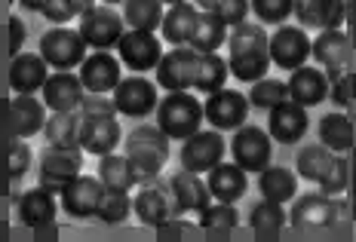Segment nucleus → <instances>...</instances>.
Masks as SVG:
<instances>
[{
	"label": "nucleus",
	"mask_w": 356,
	"mask_h": 242,
	"mask_svg": "<svg viewBox=\"0 0 356 242\" xmlns=\"http://www.w3.org/2000/svg\"><path fill=\"white\" fill-rule=\"evenodd\" d=\"M227 68L243 83H255L270 71V34L261 25L240 21L227 34Z\"/></svg>",
	"instance_id": "1"
},
{
	"label": "nucleus",
	"mask_w": 356,
	"mask_h": 242,
	"mask_svg": "<svg viewBox=\"0 0 356 242\" xmlns=\"http://www.w3.org/2000/svg\"><path fill=\"white\" fill-rule=\"evenodd\" d=\"M120 138L123 132L117 123L114 98H102L99 92L86 95L80 101V148L95 157H105V153H114Z\"/></svg>",
	"instance_id": "2"
},
{
	"label": "nucleus",
	"mask_w": 356,
	"mask_h": 242,
	"mask_svg": "<svg viewBox=\"0 0 356 242\" xmlns=\"http://www.w3.org/2000/svg\"><path fill=\"white\" fill-rule=\"evenodd\" d=\"M126 159L132 166L136 184L157 178L169 159V138L160 132V126H136L126 138Z\"/></svg>",
	"instance_id": "3"
},
{
	"label": "nucleus",
	"mask_w": 356,
	"mask_h": 242,
	"mask_svg": "<svg viewBox=\"0 0 356 242\" xmlns=\"http://www.w3.org/2000/svg\"><path fill=\"white\" fill-rule=\"evenodd\" d=\"M157 126L160 132L169 138V141H184L191 138L197 129H203V101L194 98L188 92H169L160 98L157 105Z\"/></svg>",
	"instance_id": "4"
},
{
	"label": "nucleus",
	"mask_w": 356,
	"mask_h": 242,
	"mask_svg": "<svg viewBox=\"0 0 356 242\" xmlns=\"http://www.w3.org/2000/svg\"><path fill=\"white\" fill-rule=\"evenodd\" d=\"M80 172H83V150H80V144L77 148H53L49 144L40 153V163H37V178L53 193H62L74 178H80Z\"/></svg>",
	"instance_id": "5"
},
{
	"label": "nucleus",
	"mask_w": 356,
	"mask_h": 242,
	"mask_svg": "<svg viewBox=\"0 0 356 242\" xmlns=\"http://www.w3.org/2000/svg\"><path fill=\"white\" fill-rule=\"evenodd\" d=\"M132 211L138 215V221L154 227V230L163 227L166 221H172V218H178L175 196H172L169 181H160V175H157V178L138 184V193H136V200H132Z\"/></svg>",
	"instance_id": "6"
},
{
	"label": "nucleus",
	"mask_w": 356,
	"mask_h": 242,
	"mask_svg": "<svg viewBox=\"0 0 356 242\" xmlns=\"http://www.w3.org/2000/svg\"><path fill=\"white\" fill-rule=\"evenodd\" d=\"M40 55L53 71H71L80 68L86 58V40L74 28H53L40 37Z\"/></svg>",
	"instance_id": "7"
},
{
	"label": "nucleus",
	"mask_w": 356,
	"mask_h": 242,
	"mask_svg": "<svg viewBox=\"0 0 356 242\" xmlns=\"http://www.w3.org/2000/svg\"><path fill=\"white\" fill-rule=\"evenodd\" d=\"M231 153H234V163L243 172H261L264 166H270V153H273L270 132L252 126V123H243L240 129H234Z\"/></svg>",
	"instance_id": "8"
},
{
	"label": "nucleus",
	"mask_w": 356,
	"mask_h": 242,
	"mask_svg": "<svg viewBox=\"0 0 356 242\" xmlns=\"http://www.w3.org/2000/svg\"><path fill=\"white\" fill-rule=\"evenodd\" d=\"M227 153V141L218 129H197L191 138L181 141V168L188 172H209L225 159Z\"/></svg>",
	"instance_id": "9"
},
{
	"label": "nucleus",
	"mask_w": 356,
	"mask_h": 242,
	"mask_svg": "<svg viewBox=\"0 0 356 242\" xmlns=\"http://www.w3.org/2000/svg\"><path fill=\"white\" fill-rule=\"evenodd\" d=\"M80 37L86 40V46L92 49H111L120 43V37L126 34V25H123V16L111 6H99L95 3L89 12L80 16V25H77Z\"/></svg>",
	"instance_id": "10"
},
{
	"label": "nucleus",
	"mask_w": 356,
	"mask_h": 242,
	"mask_svg": "<svg viewBox=\"0 0 356 242\" xmlns=\"http://www.w3.org/2000/svg\"><path fill=\"white\" fill-rule=\"evenodd\" d=\"M197 62H200V53L197 49H184V46H175V49H166L160 58L157 71V86L166 92H188L194 89V80H197Z\"/></svg>",
	"instance_id": "11"
},
{
	"label": "nucleus",
	"mask_w": 356,
	"mask_h": 242,
	"mask_svg": "<svg viewBox=\"0 0 356 242\" xmlns=\"http://www.w3.org/2000/svg\"><path fill=\"white\" fill-rule=\"evenodd\" d=\"M203 116L206 123H212V129L218 132H234L246 123L249 116V98L236 89H218L209 92L203 101Z\"/></svg>",
	"instance_id": "12"
},
{
	"label": "nucleus",
	"mask_w": 356,
	"mask_h": 242,
	"mask_svg": "<svg viewBox=\"0 0 356 242\" xmlns=\"http://www.w3.org/2000/svg\"><path fill=\"white\" fill-rule=\"evenodd\" d=\"M160 105V92L157 83H151L147 77H123L114 89V107L117 114L132 116V120H142V116L154 114Z\"/></svg>",
	"instance_id": "13"
},
{
	"label": "nucleus",
	"mask_w": 356,
	"mask_h": 242,
	"mask_svg": "<svg viewBox=\"0 0 356 242\" xmlns=\"http://www.w3.org/2000/svg\"><path fill=\"white\" fill-rule=\"evenodd\" d=\"M120 49V62L132 74H145V71H154L163 58V43L154 31H138V28H129V31L117 43Z\"/></svg>",
	"instance_id": "14"
},
{
	"label": "nucleus",
	"mask_w": 356,
	"mask_h": 242,
	"mask_svg": "<svg viewBox=\"0 0 356 242\" xmlns=\"http://www.w3.org/2000/svg\"><path fill=\"white\" fill-rule=\"evenodd\" d=\"M310 58V37L298 25H280L270 34V64L283 71H295L307 64Z\"/></svg>",
	"instance_id": "15"
},
{
	"label": "nucleus",
	"mask_w": 356,
	"mask_h": 242,
	"mask_svg": "<svg viewBox=\"0 0 356 242\" xmlns=\"http://www.w3.org/2000/svg\"><path fill=\"white\" fill-rule=\"evenodd\" d=\"M289 221L295 227H329L338 221V202L332 200L329 193H323V190H307V193H301L298 200H295L292 211H289Z\"/></svg>",
	"instance_id": "16"
},
{
	"label": "nucleus",
	"mask_w": 356,
	"mask_h": 242,
	"mask_svg": "<svg viewBox=\"0 0 356 242\" xmlns=\"http://www.w3.org/2000/svg\"><path fill=\"white\" fill-rule=\"evenodd\" d=\"M310 120H307V107H301L298 101L286 98L280 105L270 107V120H267V132H270L273 141L280 144H298L307 132Z\"/></svg>",
	"instance_id": "17"
},
{
	"label": "nucleus",
	"mask_w": 356,
	"mask_h": 242,
	"mask_svg": "<svg viewBox=\"0 0 356 242\" xmlns=\"http://www.w3.org/2000/svg\"><path fill=\"white\" fill-rule=\"evenodd\" d=\"M58 196H62V209L71 218H95L102 196H105V184L99 178H92V175H80Z\"/></svg>",
	"instance_id": "18"
},
{
	"label": "nucleus",
	"mask_w": 356,
	"mask_h": 242,
	"mask_svg": "<svg viewBox=\"0 0 356 242\" xmlns=\"http://www.w3.org/2000/svg\"><path fill=\"white\" fill-rule=\"evenodd\" d=\"M120 80H123L120 62H117L108 49H95V53L86 55L83 64H80V83H83L86 92H99V95L114 92Z\"/></svg>",
	"instance_id": "19"
},
{
	"label": "nucleus",
	"mask_w": 356,
	"mask_h": 242,
	"mask_svg": "<svg viewBox=\"0 0 356 242\" xmlns=\"http://www.w3.org/2000/svg\"><path fill=\"white\" fill-rule=\"evenodd\" d=\"M49 77V64L43 62L40 53H19L13 55L10 68H6V83L16 95H34L37 89H43Z\"/></svg>",
	"instance_id": "20"
},
{
	"label": "nucleus",
	"mask_w": 356,
	"mask_h": 242,
	"mask_svg": "<svg viewBox=\"0 0 356 242\" xmlns=\"http://www.w3.org/2000/svg\"><path fill=\"white\" fill-rule=\"evenodd\" d=\"M56 193L47 190L43 184H37L25 193H19L16 200V211H19V221L31 230H40V227H49L56 221Z\"/></svg>",
	"instance_id": "21"
},
{
	"label": "nucleus",
	"mask_w": 356,
	"mask_h": 242,
	"mask_svg": "<svg viewBox=\"0 0 356 242\" xmlns=\"http://www.w3.org/2000/svg\"><path fill=\"white\" fill-rule=\"evenodd\" d=\"M40 92H43V105H47L49 111H77L80 101L86 98V89H83V83H80V77L68 74V71L49 74Z\"/></svg>",
	"instance_id": "22"
},
{
	"label": "nucleus",
	"mask_w": 356,
	"mask_h": 242,
	"mask_svg": "<svg viewBox=\"0 0 356 242\" xmlns=\"http://www.w3.org/2000/svg\"><path fill=\"white\" fill-rule=\"evenodd\" d=\"M169 187H172L178 215H188V211H197L200 215V211L212 202V193H209V187H206V181L200 178L197 172H188V168L169 175Z\"/></svg>",
	"instance_id": "23"
},
{
	"label": "nucleus",
	"mask_w": 356,
	"mask_h": 242,
	"mask_svg": "<svg viewBox=\"0 0 356 242\" xmlns=\"http://www.w3.org/2000/svg\"><path fill=\"white\" fill-rule=\"evenodd\" d=\"M289 98L298 101L301 107H314L329 98V77L314 64H301L289 77Z\"/></svg>",
	"instance_id": "24"
},
{
	"label": "nucleus",
	"mask_w": 356,
	"mask_h": 242,
	"mask_svg": "<svg viewBox=\"0 0 356 242\" xmlns=\"http://www.w3.org/2000/svg\"><path fill=\"white\" fill-rule=\"evenodd\" d=\"M295 16L301 25L320 28H341L347 19V0H295Z\"/></svg>",
	"instance_id": "25"
},
{
	"label": "nucleus",
	"mask_w": 356,
	"mask_h": 242,
	"mask_svg": "<svg viewBox=\"0 0 356 242\" xmlns=\"http://www.w3.org/2000/svg\"><path fill=\"white\" fill-rule=\"evenodd\" d=\"M206 187H209L212 200L218 202H236L240 196H246V187H249V178L236 163H225L221 159L215 168L206 172Z\"/></svg>",
	"instance_id": "26"
},
{
	"label": "nucleus",
	"mask_w": 356,
	"mask_h": 242,
	"mask_svg": "<svg viewBox=\"0 0 356 242\" xmlns=\"http://www.w3.org/2000/svg\"><path fill=\"white\" fill-rule=\"evenodd\" d=\"M47 123V105L34 95H16L10 98V132L16 138H31L43 132Z\"/></svg>",
	"instance_id": "27"
},
{
	"label": "nucleus",
	"mask_w": 356,
	"mask_h": 242,
	"mask_svg": "<svg viewBox=\"0 0 356 242\" xmlns=\"http://www.w3.org/2000/svg\"><path fill=\"white\" fill-rule=\"evenodd\" d=\"M310 55L316 58V64H323L325 71L332 68H347L350 62V37L341 28H329L316 40H310Z\"/></svg>",
	"instance_id": "28"
},
{
	"label": "nucleus",
	"mask_w": 356,
	"mask_h": 242,
	"mask_svg": "<svg viewBox=\"0 0 356 242\" xmlns=\"http://www.w3.org/2000/svg\"><path fill=\"white\" fill-rule=\"evenodd\" d=\"M197 19H200V6L197 3H175L163 12V21H160V31H163V40L172 43V46H184L191 40L197 28Z\"/></svg>",
	"instance_id": "29"
},
{
	"label": "nucleus",
	"mask_w": 356,
	"mask_h": 242,
	"mask_svg": "<svg viewBox=\"0 0 356 242\" xmlns=\"http://www.w3.org/2000/svg\"><path fill=\"white\" fill-rule=\"evenodd\" d=\"M258 190H261L264 200L273 202H289L298 196V175L289 172L286 166H264L258 172Z\"/></svg>",
	"instance_id": "30"
},
{
	"label": "nucleus",
	"mask_w": 356,
	"mask_h": 242,
	"mask_svg": "<svg viewBox=\"0 0 356 242\" xmlns=\"http://www.w3.org/2000/svg\"><path fill=\"white\" fill-rule=\"evenodd\" d=\"M43 135L53 148H77L80 144V107L77 111H53L43 123Z\"/></svg>",
	"instance_id": "31"
},
{
	"label": "nucleus",
	"mask_w": 356,
	"mask_h": 242,
	"mask_svg": "<svg viewBox=\"0 0 356 242\" xmlns=\"http://www.w3.org/2000/svg\"><path fill=\"white\" fill-rule=\"evenodd\" d=\"M225 40H227V25L218 19V12L200 10L197 28H194V34H191L188 46L197 49V53H215V49H221Z\"/></svg>",
	"instance_id": "32"
},
{
	"label": "nucleus",
	"mask_w": 356,
	"mask_h": 242,
	"mask_svg": "<svg viewBox=\"0 0 356 242\" xmlns=\"http://www.w3.org/2000/svg\"><path fill=\"white\" fill-rule=\"evenodd\" d=\"M227 74H231V68H227V58H221L218 53H200L194 89H200L203 95L225 89V83H227Z\"/></svg>",
	"instance_id": "33"
},
{
	"label": "nucleus",
	"mask_w": 356,
	"mask_h": 242,
	"mask_svg": "<svg viewBox=\"0 0 356 242\" xmlns=\"http://www.w3.org/2000/svg\"><path fill=\"white\" fill-rule=\"evenodd\" d=\"M95 178L105 184V190H123V193H129V187H136V175H132V166L129 159L117 157V153H105V157L99 159V168H95Z\"/></svg>",
	"instance_id": "34"
},
{
	"label": "nucleus",
	"mask_w": 356,
	"mask_h": 242,
	"mask_svg": "<svg viewBox=\"0 0 356 242\" xmlns=\"http://www.w3.org/2000/svg\"><path fill=\"white\" fill-rule=\"evenodd\" d=\"M123 21L138 31H157L163 21V0H123Z\"/></svg>",
	"instance_id": "35"
},
{
	"label": "nucleus",
	"mask_w": 356,
	"mask_h": 242,
	"mask_svg": "<svg viewBox=\"0 0 356 242\" xmlns=\"http://www.w3.org/2000/svg\"><path fill=\"white\" fill-rule=\"evenodd\" d=\"M320 144H325L332 153H344L353 144V126L344 114H325L320 120Z\"/></svg>",
	"instance_id": "36"
},
{
	"label": "nucleus",
	"mask_w": 356,
	"mask_h": 242,
	"mask_svg": "<svg viewBox=\"0 0 356 242\" xmlns=\"http://www.w3.org/2000/svg\"><path fill=\"white\" fill-rule=\"evenodd\" d=\"M249 224L258 236H273L289 224V215L283 211V202H273V200H261L252 205L249 211Z\"/></svg>",
	"instance_id": "37"
},
{
	"label": "nucleus",
	"mask_w": 356,
	"mask_h": 242,
	"mask_svg": "<svg viewBox=\"0 0 356 242\" xmlns=\"http://www.w3.org/2000/svg\"><path fill=\"white\" fill-rule=\"evenodd\" d=\"M240 224V211H236V202H209L203 211H200V227L206 233H231Z\"/></svg>",
	"instance_id": "38"
},
{
	"label": "nucleus",
	"mask_w": 356,
	"mask_h": 242,
	"mask_svg": "<svg viewBox=\"0 0 356 242\" xmlns=\"http://www.w3.org/2000/svg\"><path fill=\"white\" fill-rule=\"evenodd\" d=\"M332 159H335V153L325 148V144H307V148L298 150L295 168H298V175L304 181H320Z\"/></svg>",
	"instance_id": "39"
},
{
	"label": "nucleus",
	"mask_w": 356,
	"mask_h": 242,
	"mask_svg": "<svg viewBox=\"0 0 356 242\" xmlns=\"http://www.w3.org/2000/svg\"><path fill=\"white\" fill-rule=\"evenodd\" d=\"M249 98V107H258V111H270L273 105L289 98V83L277 77H261L252 83V92L246 95Z\"/></svg>",
	"instance_id": "40"
},
{
	"label": "nucleus",
	"mask_w": 356,
	"mask_h": 242,
	"mask_svg": "<svg viewBox=\"0 0 356 242\" xmlns=\"http://www.w3.org/2000/svg\"><path fill=\"white\" fill-rule=\"evenodd\" d=\"M3 163H6V172H10V178L13 181H19L22 175L31 168V148L25 144V138H6V144L3 148Z\"/></svg>",
	"instance_id": "41"
},
{
	"label": "nucleus",
	"mask_w": 356,
	"mask_h": 242,
	"mask_svg": "<svg viewBox=\"0 0 356 242\" xmlns=\"http://www.w3.org/2000/svg\"><path fill=\"white\" fill-rule=\"evenodd\" d=\"M132 211V200L129 193H123V190H105V196H102V205H99V221L105 224H120L129 218Z\"/></svg>",
	"instance_id": "42"
},
{
	"label": "nucleus",
	"mask_w": 356,
	"mask_h": 242,
	"mask_svg": "<svg viewBox=\"0 0 356 242\" xmlns=\"http://www.w3.org/2000/svg\"><path fill=\"white\" fill-rule=\"evenodd\" d=\"M249 6L261 25H283L295 12V0H249Z\"/></svg>",
	"instance_id": "43"
},
{
	"label": "nucleus",
	"mask_w": 356,
	"mask_h": 242,
	"mask_svg": "<svg viewBox=\"0 0 356 242\" xmlns=\"http://www.w3.org/2000/svg\"><path fill=\"white\" fill-rule=\"evenodd\" d=\"M95 6V0H49L47 6H43V16H47L53 25H65V21L83 16Z\"/></svg>",
	"instance_id": "44"
},
{
	"label": "nucleus",
	"mask_w": 356,
	"mask_h": 242,
	"mask_svg": "<svg viewBox=\"0 0 356 242\" xmlns=\"http://www.w3.org/2000/svg\"><path fill=\"white\" fill-rule=\"evenodd\" d=\"M347 181H350V163H347L341 153H335V159L329 163V168L323 172V178L316 181L320 184L323 193H329V196H338L341 190L347 187Z\"/></svg>",
	"instance_id": "45"
},
{
	"label": "nucleus",
	"mask_w": 356,
	"mask_h": 242,
	"mask_svg": "<svg viewBox=\"0 0 356 242\" xmlns=\"http://www.w3.org/2000/svg\"><path fill=\"white\" fill-rule=\"evenodd\" d=\"M325 77H329V98L335 101V105H350V92H353V86H350V71L347 68H332V71H325Z\"/></svg>",
	"instance_id": "46"
},
{
	"label": "nucleus",
	"mask_w": 356,
	"mask_h": 242,
	"mask_svg": "<svg viewBox=\"0 0 356 242\" xmlns=\"http://www.w3.org/2000/svg\"><path fill=\"white\" fill-rule=\"evenodd\" d=\"M249 0H221L218 6H215L212 12H218V19L225 21V25H240V21H246V16H249Z\"/></svg>",
	"instance_id": "47"
},
{
	"label": "nucleus",
	"mask_w": 356,
	"mask_h": 242,
	"mask_svg": "<svg viewBox=\"0 0 356 242\" xmlns=\"http://www.w3.org/2000/svg\"><path fill=\"white\" fill-rule=\"evenodd\" d=\"M22 43H25V21L19 16H10V55H19L22 53Z\"/></svg>",
	"instance_id": "48"
},
{
	"label": "nucleus",
	"mask_w": 356,
	"mask_h": 242,
	"mask_svg": "<svg viewBox=\"0 0 356 242\" xmlns=\"http://www.w3.org/2000/svg\"><path fill=\"white\" fill-rule=\"evenodd\" d=\"M25 10H31V12H43V6L49 3V0H19Z\"/></svg>",
	"instance_id": "49"
},
{
	"label": "nucleus",
	"mask_w": 356,
	"mask_h": 242,
	"mask_svg": "<svg viewBox=\"0 0 356 242\" xmlns=\"http://www.w3.org/2000/svg\"><path fill=\"white\" fill-rule=\"evenodd\" d=\"M3 120H10V101L0 98V126H3Z\"/></svg>",
	"instance_id": "50"
},
{
	"label": "nucleus",
	"mask_w": 356,
	"mask_h": 242,
	"mask_svg": "<svg viewBox=\"0 0 356 242\" xmlns=\"http://www.w3.org/2000/svg\"><path fill=\"white\" fill-rule=\"evenodd\" d=\"M194 3L200 6V10H215V6H218L221 0H194Z\"/></svg>",
	"instance_id": "51"
},
{
	"label": "nucleus",
	"mask_w": 356,
	"mask_h": 242,
	"mask_svg": "<svg viewBox=\"0 0 356 242\" xmlns=\"http://www.w3.org/2000/svg\"><path fill=\"white\" fill-rule=\"evenodd\" d=\"M0 236H6V224H3V215H0Z\"/></svg>",
	"instance_id": "52"
},
{
	"label": "nucleus",
	"mask_w": 356,
	"mask_h": 242,
	"mask_svg": "<svg viewBox=\"0 0 356 242\" xmlns=\"http://www.w3.org/2000/svg\"><path fill=\"white\" fill-rule=\"evenodd\" d=\"M163 3H169V6H175V3H184V0H163Z\"/></svg>",
	"instance_id": "53"
},
{
	"label": "nucleus",
	"mask_w": 356,
	"mask_h": 242,
	"mask_svg": "<svg viewBox=\"0 0 356 242\" xmlns=\"http://www.w3.org/2000/svg\"><path fill=\"white\" fill-rule=\"evenodd\" d=\"M105 3H108V6H111V3H123V0H105Z\"/></svg>",
	"instance_id": "54"
}]
</instances>
